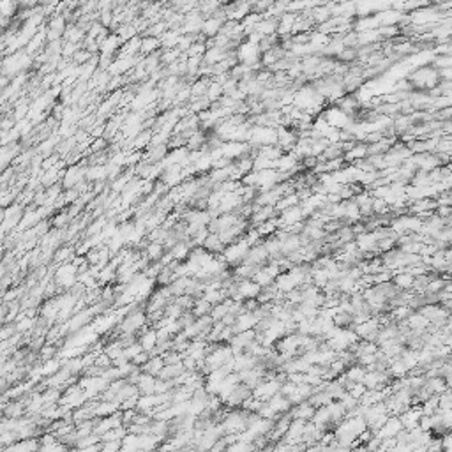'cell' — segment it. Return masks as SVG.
Instances as JSON below:
<instances>
[{
    "mask_svg": "<svg viewBox=\"0 0 452 452\" xmlns=\"http://www.w3.org/2000/svg\"><path fill=\"white\" fill-rule=\"evenodd\" d=\"M148 140H152V133H150V131H145L143 134H138V136H136V143H134V147H136V148L145 147Z\"/></svg>",
    "mask_w": 452,
    "mask_h": 452,
    "instance_id": "obj_15",
    "label": "cell"
},
{
    "mask_svg": "<svg viewBox=\"0 0 452 452\" xmlns=\"http://www.w3.org/2000/svg\"><path fill=\"white\" fill-rule=\"evenodd\" d=\"M64 30H66V20H64V16H53L51 23H49V27H48L49 39L60 37V35L64 34Z\"/></svg>",
    "mask_w": 452,
    "mask_h": 452,
    "instance_id": "obj_8",
    "label": "cell"
},
{
    "mask_svg": "<svg viewBox=\"0 0 452 452\" xmlns=\"http://www.w3.org/2000/svg\"><path fill=\"white\" fill-rule=\"evenodd\" d=\"M85 173L81 172L78 166H73V168H69L66 172V177H64V186L66 187H74L76 184L81 182V177H83Z\"/></svg>",
    "mask_w": 452,
    "mask_h": 452,
    "instance_id": "obj_10",
    "label": "cell"
},
{
    "mask_svg": "<svg viewBox=\"0 0 452 452\" xmlns=\"http://www.w3.org/2000/svg\"><path fill=\"white\" fill-rule=\"evenodd\" d=\"M138 345L141 346V350L147 353H152L154 352V348L157 346V334H155V330H147L141 334V339Z\"/></svg>",
    "mask_w": 452,
    "mask_h": 452,
    "instance_id": "obj_6",
    "label": "cell"
},
{
    "mask_svg": "<svg viewBox=\"0 0 452 452\" xmlns=\"http://www.w3.org/2000/svg\"><path fill=\"white\" fill-rule=\"evenodd\" d=\"M226 20H221V18H207V20H203V25H201V34H203L205 39H214L215 35L221 32V27L222 23H224Z\"/></svg>",
    "mask_w": 452,
    "mask_h": 452,
    "instance_id": "obj_2",
    "label": "cell"
},
{
    "mask_svg": "<svg viewBox=\"0 0 452 452\" xmlns=\"http://www.w3.org/2000/svg\"><path fill=\"white\" fill-rule=\"evenodd\" d=\"M201 247H203L207 253L210 254H215V253H222L224 251V244L219 240L217 233H208L207 239L203 240V244H201Z\"/></svg>",
    "mask_w": 452,
    "mask_h": 452,
    "instance_id": "obj_4",
    "label": "cell"
},
{
    "mask_svg": "<svg viewBox=\"0 0 452 452\" xmlns=\"http://www.w3.org/2000/svg\"><path fill=\"white\" fill-rule=\"evenodd\" d=\"M162 254H164V246H162V244H159V242H152V244H148V247H147V256L150 258V260H154V261H161Z\"/></svg>",
    "mask_w": 452,
    "mask_h": 452,
    "instance_id": "obj_12",
    "label": "cell"
},
{
    "mask_svg": "<svg viewBox=\"0 0 452 452\" xmlns=\"http://www.w3.org/2000/svg\"><path fill=\"white\" fill-rule=\"evenodd\" d=\"M104 145H106V141L101 138V140H95V143H94V147H92V148H94V150H97V148H102Z\"/></svg>",
    "mask_w": 452,
    "mask_h": 452,
    "instance_id": "obj_16",
    "label": "cell"
},
{
    "mask_svg": "<svg viewBox=\"0 0 452 452\" xmlns=\"http://www.w3.org/2000/svg\"><path fill=\"white\" fill-rule=\"evenodd\" d=\"M162 367H164V359L162 357H150V359L147 360V362L143 364V373L145 374H150V376H159V373L162 371Z\"/></svg>",
    "mask_w": 452,
    "mask_h": 452,
    "instance_id": "obj_5",
    "label": "cell"
},
{
    "mask_svg": "<svg viewBox=\"0 0 452 452\" xmlns=\"http://www.w3.org/2000/svg\"><path fill=\"white\" fill-rule=\"evenodd\" d=\"M247 251H249V244L242 239L235 240V242L228 244V246L224 247V251H222V258H224L226 265H232V267H239L240 263L244 261V258H246Z\"/></svg>",
    "mask_w": 452,
    "mask_h": 452,
    "instance_id": "obj_1",
    "label": "cell"
},
{
    "mask_svg": "<svg viewBox=\"0 0 452 452\" xmlns=\"http://www.w3.org/2000/svg\"><path fill=\"white\" fill-rule=\"evenodd\" d=\"M381 39L378 30H364V32H357V42L360 46H369V44H378Z\"/></svg>",
    "mask_w": 452,
    "mask_h": 452,
    "instance_id": "obj_7",
    "label": "cell"
},
{
    "mask_svg": "<svg viewBox=\"0 0 452 452\" xmlns=\"http://www.w3.org/2000/svg\"><path fill=\"white\" fill-rule=\"evenodd\" d=\"M292 415H293V419H300V420H306V422H307L309 419H313L314 408L307 401H304V403H300V405L297 406L295 410H293Z\"/></svg>",
    "mask_w": 452,
    "mask_h": 452,
    "instance_id": "obj_9",
    "label": "cell"
},
{
    "mask_svg": "<svg viewBox=\"0 0 452 452\" xmlns=\"http://www.w3.org/2000/svg\"><path fill=\"white\" fill-rule=\"evenodd\" d=\"M334 60L335 62H339V64H345V66L355 62L357 60V48H345Z\"/></svg>",
    "mask_w": 452,
    "mask_h": 452,
    "instance_id": "obj_11",
    "label": "cell"
},
{
    "mask_svg": "<svg viewBox=\"0 0 452 452\" xmlns=\"http://www.w3.org/2000/svg\"><path fill=\"white\" fill-rule=\"evenodd\" d=\"M256 450V447H254L253 443H249V441H237V443H232L226 447L224 452H254Z\"/></svg>",
    "mask_w": 452,
    "mask_h": 452,
    "instance_id": "obj_14",
    "label": "cell"
},
{
    "mask_svg": "<svg viewBox=\"0 0 452 452\" xmlns=\"http://www.w3.org/2000/svg\"><path fill=\"white\" fill-rule=\"evenodd\" d=\"M161 44L159 42L157 37H150V35H147V37L141 39V44H140V51L141 53H152L155 51V48Z\"/></svg>",
    "mask_w": 452,
    "mask_h": 452,
    "instance_id": "obj_13",
    "label": "cell"
},
{
    "mask_svg": "<svg viewBox=\"0 0 452 452\" xmlns=\"http://www.w3.org/2000/svg\"><path fill=\"white\" fill-rule=\"evenodd\" d=\"M413 281H415V277H413L412 274H408V272H398V274H392V279H390L392 285H394L398 290H401V292H406V290L412 288Z\"/></svg>",
    "mask_w": 452,
    "mask_h": 452,
    "instance_id": "obj_3",
    "label": "cell"
}]
</instances>
